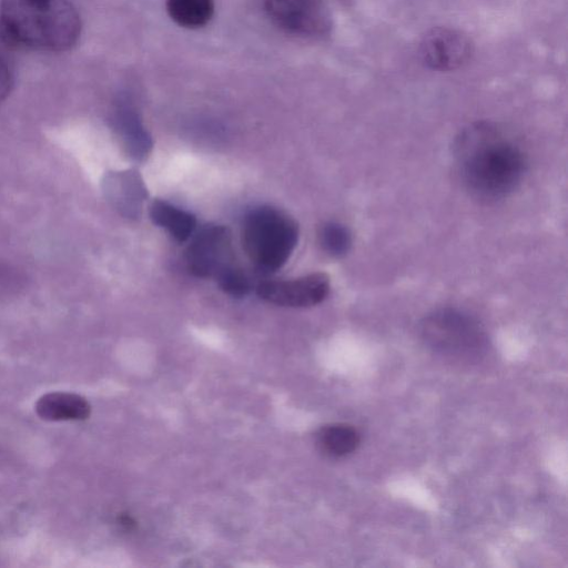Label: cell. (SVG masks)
I'll use <instances>...</instances> for the list:
<instances>
[{"mask_svg": "<svg viewBox=\"0 0 568 568\" xmlns=\"http://www.w3.org/2000/svg\"><path fill=\"white\" fill-rule=\"evenodd\" d=\"M222 291L234 297H242L251 290V282L239 267L230 264L214 277Z\"/></svg>", "mask_w": 568, "mask_h": 568, "instance_id": "obj_16", "label": "cell"}, {"mask_svg": "<svg viewBox=\"0 0 568 568\" xmlns=\"http://www.w3.org/2000/svg\"><path fill=\"white\" fill-rule=\"evenodd\" d=\"M118 122L129 155L135 160H144L150 154L153 142L138 115L125 109L120 112Z\"/></svg>", "mask_w": 568, "mask_h": 568, "instance_id": "obj_13", "label": "cell"}, {"mask_svg": "<svg viewBox=\"0 0 568 568\" xmlns=\"http://www.w3.org/2000/svg\"><path fill=\"white\" fill-rule=\"evenodd\" d=\"M106 191L114 206L126 217H139L148 199V190L134 170L116 172L106 181Z\"/></svg>", "mask_w": 568, "mask_h": 568, "instance_id": "obj_9", "label": "cell"}, {"mask_svg": "<svg viewBox=\"0 0 568 568\" xmlns=\"http://www.w3.org/2000/svg\"><path fill=\"white\" fill-rule=\"evenodd\" d=\"M120 524L124 526L126 529H132L135 527L134 519L128 515H122L120 517Z\"/></svg>", "mask_w": 568, "mask_h": 568, "instance_id": "obj_18", "label": "cell"}, {"mask_svg": "<svg viewBox=\"0 0 568 568\" xmlns=\"http://www.w3.org/2000/svg\"><path fill=\"white\" fill-rule=\"evenodd\" d=\"M166 10L179 26L195 29L206 24L213 16V0H166Z\"/></svg>", "mask_w": 568, "mask_h": 568, "instance_id": "obj_14", "label": "cell"}, {"mask_svg": "<svg viewBox=\"0 0 568 568\" xmlns=\"http://www.w3.org/2000/svg\"><path fill=\"white\" fill-rule=\"evenodd\" d=\"M186 251L187 270L199 277H215L231 263V233L224 225L210 224L193 234Z\"/></svg>", "mask_w": 568, "mask_h": 568, "instance_id": "obj_6", "label": "cell"}, {"mask_svg": "<svg viewBox=\"0 0 568 568\" xmlns=\"http://www.w3.org/2000/svg\"><path fill=\"white\" fill-rule=\"evenodd\" d=\"M298 235L296 221L272 206L254 207L242 224L243 248L252 263L265 272H274L290 260Z\"/></svg>", "mask_w": 568, "mask_h": 568, "instance_id": "obj_3", "label": "cell"}, {"mask_svg": "<svg viewBox=\"0 0 568 568\" xmlns=\"http://www.w3.org/2000/svg\"><path fill=\"white\" fill-rule=\"evenodd\" d=\"M0 26L12 41L42 51L71 48L81 31L69 0H1Z\"/></svg>", "mask_w": 568, "mask_h": 568, "instance_id": "obj_2", "label": "cell"}, {"mask_svg": "<svg viewBox=\"0 0 568 568\" xmlns=\"http://www.w3.org/2000/svg\"><path fill=\"white\" fill-rule=\"evenodd\" d=\"M13 83L12 72L7 61L0 57V101L10 92Z\"/></svg>", "mask_w": 568, "mask_h": 568, "instance_id": "obj_17", "label": "cell"}, {"mask_svg": "<svg viewBox=\"0 0 568 568\" xmlns=\"http://www.w3.org/2000/svg\"><path fill=\"white\" fill-rule=\"evenodd\" d=\"M422 335L429 347L446 355H471L479 352L485 343L478 324L456 311L429 315L422 325Z\"/></svg>", "mask_w": 568, "mask_h": 568, "instance_id": "obj_4", "label": "cell"}, {"mask_svg": "<svg viewBox=\"0 0 568 568\" xmlns=\"http://www.w3.org/2000/svg\"><path fill=\"white\" fill-rule=\"evenodd\" d=\"M149 215L155 225L166 230L179 242L187 241L195 233L196 217L166 201L154 200Z\"/></svg>", "mask_w": 568, "mask_h": 568, "instance_id": "obj_11", "label": "cell"}, {"mask_svg": "<svg viewBox=\"0 0 568 568\" xmlns=\"http://www.w3.org/2000/svg\"><path fill=\"white\" fill-rule=\"evenodd\" d=\"M36 413L44 420H83L90 416L89 402L78 394L52 392L41 396L36 404Z\"/></svg>", "mask_w": 568, "mask_h": 568, "instance_id": "obj_10", "label": "cell"}, {"mask_svg": "<svg viewBox=\"0 0 568 568\" xmlns=\"http://www.w3.org/2000/svg\"><path fill=\"white\" fill-rule=\"evenodd\" d=\"M265 10L282 29L304 37H321L332 28L324 0H264Z\"/></svg>", "mask_w": 568, "mask_h": 568, "instance_id": "obj_5", "label": "cell"}, {"mask_svg": "<svg viewBox=\"0 0 568 568\" xmlns=\"http://www.w3.org/2000/svg\"><path fill=\"white\" fill-rule=\"evenodd\" d=\"M315 442L322 454L341 458L357 449L361 444V434L347 424H329L317 430Z\"/></svg>", "mask_w": 568, "mask_h": 568, "instance_id": "obj_12", "label": "cell"}, {"mask_svg": "<svg viewBox=\"0 0 568 568\" xmlns=\"http://www.w3.org/2000/svg\"><path fill=\"white\" fill-rule=\"evenodd\" d=\"M320 244L332 256L346 254L352 245V235L346 226L336 222L325 223L318 233Z\"/></svg>", "mask_w": 568, "mask_h": 568, "instance_id": "obj_15", "label": "cell"}, {"mask_svg": "<svg viewBox=\"0 0 568 568\" xmlns=\"http://www.w3.org/2000/svg\"><path fill=\"white\" fill-rule=\"evenodd\" d=\"M329 290V277L324 273H313L291 280L261 282L256 286V294L277 306L311 307L322 303Z\"/></svg>", "mask_w": 568, "mask_h": 568, "instance_id": "obj_8", "label": "cell"}, {"mask_svg": "<svg viewBox=\"0 0 568 568\" xmlns=\"http://www.w3.org/2000/svg\"><path fill=\"white\" fill-rule=\"evenodd\" d=\"M454 155L459 176L473 196L501 200L521 183L527 160L521 148L500 126L476 122L456 138Z\"/></svg>", "mask_w": 568, "mask_h": 568, "instance_id": "obj_1", "label": "cell"}, {"mask_svg": "<svg viewBox=\"0 0 568 568\" xmlns=\"http://www.w3.org/2000/svg\"><path fill=\"white\" fill-rule=\"evenodd\" d=\"M474 53V43L464 32L437 27L430 29L419 43V54L429 69L448 72L463 68Z\"/></svg>", "mask_w": 568, "mask_h": 568, "instance_id": "obj_7", "label": "cell"}]
</instances>
